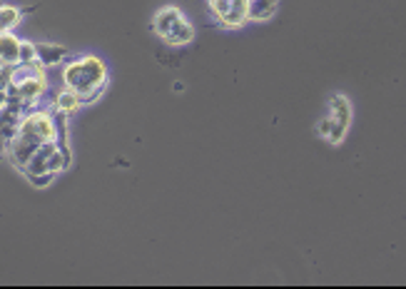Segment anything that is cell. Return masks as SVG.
Segmentation results:
<instances>
[{
  "instance_id": "6da1fadb",
  "label": "cell",
  "mask_w": 406,
  "mask_h": 289,
  "mask_svg": "<svg viewBox=\"0 0 406 289\" xmlns=\"http://www.w3.org/2000/svg\"><path fill=\"white\" fill-rule=\"evenodd\" d=\"M57 138H65V135H60V130H57L55 115L33 113L18 122L13 138H10V142H8V147H6V155H8V160L23 172V167H26L28 160L38 152L40 144L50 142V140H57Z\"/></svg>"
},
{
  "instance_id": "30bf717a",
  "label": "cell",
  "mask_w": 406,
  "mask_h": 289,
  "mask_svg": "<svg viewBox=\"0 0 406 289\" xmlns=\"http://www.w3.org/2000/svg\"><path fill=\"white\" fill-rule=\"evenodd\" d=\"M82 102H80V97H77L73 90H68L65 88V93H60L57 95V102H55V107L60 110V113H65V115H70V113H75L77 107H80Z\"/></svg>"
},
{
  "instance_id": "7a4b0ae2",
  "label": "cell",
  "mask_w": 406,
  "mask_h": 289,
  "mask_svg": "<svg viewBox=\"0 0 406 289\" xmlns=\"http://www.w3.org/2000/svg\"><path fill=\"white\" fill-rule=\"evenodd\" d=\"M63 82L65 88L73 90V93L80 97L82 105H90L105 93L107 82V68L100 57L95 55H85V57H75L70 60L63 68Z\"/></svg>"
},
{
  "instance_id": "4fadbf2b",
  "label": "cell",
  "mask_w": 406,
  "mask_h": 289,
  "mask_svg": "<svg viewBox=\"0 0 406 289\" xmlns=\"http://www.w3.org/2000/svg\"><path fill=\"white\" fill-rule=\"evenodd\" d=\"M20 63H38V48H35V43L20 40Z\"/></svg>"
},
{
  "instance_id": "277c9868",
  "label": "cell",
  "mask_w": 406,
  "mask_h": 289,
  "mask_svg": "<svg viewBox=\"0 0 406 289\" xmlns=\"http://www.w3.org/2000/svg\"><path fill=\"white\" fill-rule=\"evenodd\" d=\"M0 63L18 65L20 63V40L13 30H0Z\"/></svg>"
},
{
  "instance_id": "7c38bea8",
  "label": "cell",
  "mask_w": 406,
  "mask_h": 289,
  "mask_svg": "<svg viewBox=\"0 0 406 289\" xmlns=\"http://www.w3.org/2000/svg\"><path fill=\"white\" fill-rule=\"evenodd\" d=\"M10 85H13V65L0 63V95H3V97H8Z\"/></svg>"
},
{
  "instance_id": "ba28073f",
  "label": "cell",
  "mask_w": 406,
  "mask_h": 289,
  "mask_svg": "<svg viewBox=\"0 0 406 289\" xmlns=\"http://www.w3.org/2000/svg\"><path fill=\"white\" fill-rule=\"evenodd\" d=\"M247 8H250V0H232L230 13L219 20L225 28H239L247 23Z\"/></svg>"
},
{
  "instance_id": "5bb4252c",
  "label": "cell",
  "mask_w": 406,
  "mask_h": 289,
  "mask_svg": "<svg viewBox=\"0 0 406 289\" xmlns=\"http://www.w3.org/2000/svg\"><path fill=\"white\" fill-rule=\"evenodd\" d=\"M232 8V0H210V10L214 13V18L222 20Z\"/></svg>"
},
{
  "instance_id": "8fae6325",
  "label": "cell",
  "mask_w": 406,
  "mask_h": 289,
  "mask_svg": "<svg viewBox=\"0 0 406 289\" xmlns=\"http://www.w3.org/2000/svg\"><path fill=\"white\" fill-rule=\"evenodd\" d=\"M20 10L13 6H0V30H13L20 23Z\"/></svg>"
},
{
  "instance_id": "9a60e30c",
  "label": "cell",
  "mask_w": 406,
  "mask_h": 289,
  "mask_svg": "<svg viewBox=\"0 0 406 289\" xmlns=\"http://www.w3.org/2000/svg\"><path fill=\"white\" fill-rule=\"evenodd\" d=\"M331 130H334V118L331 115H326L324 120H319V125H317V132H319V138H329Z\"/></svg>"
},
{
  "instance_id": "5b68a950",
  "label": "cell",
  "mask_w": 406,
  "mask_h": 289,
  "mask_svg": "<svg viewBox=\"0 0 406 289\" xmlns=\"http://www.w3.org/2000/svg\"><path fill=\"white\" fill-rule=\"evenodd\" d=\"M38 48V63L43 68H53V65H60L68 55L63 45H50V43H35Z\"/></svg>"
},
{
  "instance_id": "9c48e42d",
  "label": "cell",
  "mask_w": 406,
  "mask_h": 289,
  "mask_svg": "<svg viewBox=\"0 0 406 289\" xmlns=\"http://www.w3.org/2000/svg\"><path fill=\"white\" fill-rule=\"evenodd\" d=\"M192 40H194L192 23H190L187 18H182L180 23L175 26V30H172L167 38H165V43H169V45H187V43H192Z\"/></svg>"
},
{
  "instance_id": "3957f363",
  "label": "cell",
  "mask_w": 406,
  "mask_h": 289,
  "mask_svg": "<svg viewBox=\"0 0 406 289\" xmlns=\"http://www.w3.org/2000/svg\"><path fill=\"white\" fill-rule=\"evenodd\" d=\"M182 18H185V15H182L180 8H175V6L163 8V10H157V15L152 18V32H157V35L165 40L169 32L175 30V26Z\"/></svg>"
},
{
  "instance_id": "8992f818",
  "label": "cell",
  "mask_w": 406,
  "mask_h": 289,
  "mask_svg": "<svg viewBox=\"0 0 406 289\" xmlns=\"http://www.w3.org/2000/svg\"><path fill=\"white\" fill-rule=\"evenodd\" d=\"M329 115L337 120L339 125L349 127L351 122V102L344 97V95H334L329 100Z\"/></svg>"
},
{
  "instance_id": "52a82bcc",
  "label": "cell",
  "mask_w": 406,
  "mask_h": 289,
  "mask_svg": "<svg viewBox=\"0 0 406 289\" xmlns=\"http://www.w3.org/2000/svg\"><path fill=\"white\" fill-rule=\"evenodd\" d=\"M279 0H250L247 8V20H269L277 13Z\"/></svg>"
}]
</instances>
